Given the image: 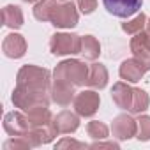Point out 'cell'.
<instances>
[{"instance_id": "6da1fadb", "label": "cell", "mask_w": 150, "mask_h": 150, "mask_svg": "<svg viewBox=\"0 0 150 150\" xmlns=\"http://www.w3.org/2000/svg\"><path fill=\"white\" fill-rule=\"evenodd\" d=\"M16 88L27 90V92L50 94V90H51L50 71L44 67L32 65V64L23 65L18 71V76H16Z\"/></svg>"}, {"instance_id": "7a4b0ae2", "label": "cell", "mask_w": 150, "mask_h": 150, "mask_svg": "<svg viewBox=\"0 0 150 150\" xmlns=\"http://www.w3.org/2000/svg\"><path fill=\"white\" fill-rule=\"evenodd\" d=\"M88 74H90V65L76 58H69V60H62L60 64H57L53 71V78L65 80L72 83L74 87H83L88 83Z\"/></svg>"}, {"instance_id": "3957f363", "label": "cell", "mask_w": 150, "mask_h": 150, "mask_svg": "<svg viewBox=\"0 0 150 150\" xmlns=\"http://www.w3.org/2000/svg\"><path fill=\"white\" fill-rule=\"evenodd\" d=\"M50 51L57 57L64 55H76L81 51V35L57 32L50 39Z\"/></svg>"}, {"instance_id": "277c9868", "label": "cell", "mask_w": 150, "mask_h": 150, "mask_svg": "<svg viewBox=\"0 0 150 150\" xmlns=\"http://www.w3.org/2000/svg\"><path fill=\"white\" fill-rule=\"evenodd\" d=\"M11 99H13V104L16 108H20L21 111H28L35 106H50L51 94L27 92V90H21V88H14Z\"/></svg>"}, {"instance_id": "5b68a950", "label": "cell", "mask_w": 150, "mask_h": 150, "mask_svg": "<svg viewBox=\"0 0 150 150\" xmlns=\"http://www.w3.org/2000/svg\"><path fill=\"white\" fill-rule=\"evenodd\" d=\"M80 14L76 6L72 4V0H67V2L58 4V7L55 9L53 16H51V25L57 28H72L78 25Z\"/></svg>"}, {"instance_id": "8992f818", "label": "cell", "mask_w": 150, "mask_h": 150, "mask_svg": "<svg viewBox=\"0 0 150 150\" xmlns=\"http://www.w3.org/2000/svg\"><path fill=\"white\" fill-rule=\"evenodd\" d=\"M101 104V97L96 90H81L80 94H76L72 101L74 111L80 117H94L99 110Z\"/></svg>"}, {"instance_id": "52a82bcc", "label": "cell", "mask_w": 150, "mask_h": 150, "mask_svg": "<svg viewBox=\"0 0 150 150\" xmlns=\"http://www.w3.org/2000/svg\"><path fill=\"white\" fill-rule=\"evenodd\" d=\"M111 132L117 139L124 141V139H131L132 136L138 134V122L127 115V113H122L118 117L113 118V124H111Z\"/></svg>"}, {"instance_id": "ba28073f", "label": "cell", "mask_w": 150, "mask_h": 150, "mask_svg": "<svg viewBox=\"0 0 150 150\" xmlns=\"http://www.w3.org/2000/svg\"><path fill=\"white\" fill-rule=\"evenodd\" d=\"M106 11L118 18H129L141 9L143 0H103Z\"/></svg>"}, {"instance_id": "9c48e42d", "label": "cell", "mask_w": 150, "mask_h": 150, "mask_svg": "<svg viewBox=\"0 0 150 150\" xmlns=\"http://www.w3.org/2000/svg\"><path fill=\"white\" fill-rule=\"evenodd\" d=\"M50 94H51V101L57 103L58 106H69L74 101V97H76L72 83H69L65 80H57V78H53Z\"/></svg>"}, {"instance_id": "30bf717a", "label": "cell", "mask_w": 150, "mask_h": 150, "mask_svg": "<svg viewBox=\"0 0 150 150\" xmlns=\"http://www.w3.org/2000/svg\"><path fill=\"white\" fill-rule=\"evenodd\" d=\"M131 51L134 55V58H138L146 71H150V35L146 34V30L136 34L131 39Z\"/></svg>"}, {"instance_id": "8fae6325", "label": "cell", "mask_w": 150, "mask_h": 150, "mask_svg": "<svg viewBox=\"0 0 150 150\" xmlns=\"http://www.w3.org/2000/svg\"><path fill=\"white\" fill-rule=\"evenodd\" d=\"M4 129L9 136H25V132L30 129L28 118L25 111H11L4 117Z\"/></svg>"}, {"instance_id": "7c38bea8", "label": "cell", "mask_w": 150, "mask_h": 150, "mask_svg": "<svg viewBox=\"0 0 150 150\" xmlns=\"http://www.w3.org/2000/svg\"><path fill=\"white\" fill-rule=\"evenodd\" d=\"M146 72L145 65L138 60V58H127L122 62L120 69H118V74H120V78L127 83H136L143 78V74Z\"/></svg>"}, {"instance_id": "4fadbf2b", "label": "cell", "mask_w": 150, "mask_h": 150, "mask_svg": "<svg viewBox=\"0 0 150 150\" xmlns=\"http://www.w3.org/2000/svg\"><path fill=\"white\" fill-rule=\"evenodd\" d=\"M2 51L9 58H21L25 55V51H27V41H25V37L21 34H16V32L6 35V39L2 42Z\"/></svg>"}, {"instance_id": "5bb4252c", "label": "cell", "mask_w": 150, "mask_h": 150, "mask_svg": "<svg viewBox=\"0 0 150 150\" xmlns=\"http://www.w3.org/2000/svg\"><path fill=\"white\" fill-rule=\"evenodd\" d=\"M53 122H55V127H57L58 134H72L80 127V115L72 113L69 110H64V111H60L53 117Z\"/></svg>"}, {"instance_id": "9a60e30c", "label": "cell", "mask_w": 150, "mask_h": 150, "mask_svg": "<svg viewBox=\"0 0 150 150\" xmlns=\"http://www.w3.org/2000/svg\"><path fill=\"white\" fill-rule=\"evenodd\" d=\"M132 87L127 85V81H118L111 88V99L120 110H131L132 106Z\"/></svg>"}, {"instance_id": "2e32d148", "label": "cell", "mask_w": 150, "mask_h": 150, "mask_svg": "<svg viewBox=\"0 0 150 150\" xmlns=\"http://www.w3.org/2000/svg\"><path fill=\"white\" fill-rule=\"evenodd\" d=\"M108 69H106V65L104 64H92L90 65V74H88V87H92V88H97V90H101V88H104L106 85H108Z\"/></svg>"}, {"instance_id": "e0dca14e", "label": "cell", "mask_w": 150, "mask_h": 150, "mask_svg": "<svg viewBox=\"0 0 150 150\" xmlns=\"http://www.w3.org/2000/svg\"><path fill=\"white\" fill-rule=\"evenodd\" d=\"M2 23L13 30L23 27V11L20 6H6L2 9Z\"/></svg>"}, {"instance_id": "ac0fdd59", "label": "cell", "mask_w": 150, "mask_h": 150, "mask_svg": "<svg viewBox=\"0 0 150 150\" xmlns=\"http://www.w3.org/2000/svg\"><path fill=\"white\" fill-rule=\"evenodd\" d=\"M57 7H58V0H39L34 6V16L39 21H51V16Z\"/></svg>"}, {"instance_id": "d6986e66", "label": "cell", "mask_w": 150, "mask_h": 150, "mask_svg": "<svg viewBox=\"0 0 150 150\" xmlns=\"http://www.w3.org/2000/svg\"><path fill=\"white\" fill-rule=\"evenodd\" d=\"M83 58L87 60H96L101 55V44L94 35H83L81 37V51Z\"/></svg>"}, {"instance_id": "ffe728a7", "label": "cell", "mask_w": 150, "mask_h": 150, "mask_svg": "<svg viewBox=\"0 0 150 150\" xmlns=\"http://www.w3.org/2000/svg\"><path fill=\"white\" fill-rule=\"evenodd\" d=\"M150 106V97L145 90L141 88H134L132 90V106L129 110V113L132 115H141L143 111H146Z\"/></svg>"}, {"instance_id": "44dd1931", "label": "cell", "mask_w": 150, "mask_h": 150, "mask_svg": "<svg viewBox=\"0 0 150 150\" xmlns=\"http://www.w3.org/2000/svg\"><path fill=\"white\" fill-rule=\"evenodd\" d=\"M146 21H148L146 16H145L143 13H139L136 18H132V20L122 23V30H124L125 34H129V35H136V34H139V32H143V30L146 28Z\"/></svg>"}, {"instance_id": "7402d4cb", "label": "cell", "mask_w": 150, "mask_h": 150, "mask_svg": "<svg viewBox=\"0 0 150 150\" xmlns=\"http://www.w3.org/2000/svg\"><path fill=\"white\" fill-rule=\"evenodd\" d=\"M87 132L92 139H106L110 136V129L104 122H99V120H92L88 122L87 125Z\"/></svg>"}, {"instance_id": "603a6c76", "label": "cell", "mask_w": 150, "mask_h": 150, "mask_svg": "<svg viewBox=\"0 0 150 150\" xmlns=\"http://www.w3.org/2000/svg\"><path fill=\"white\" fill-rule=\"evenodd\" d=\"M138 122V134L136 138L139 141H150V117L148 115H139Z\"/></svg>"}, {"instance_id": "cb8c5ba5", "label": "cell", "mask_w": 150, "mask_h": 150, "mask_svg": "<svg viewBox=\"0 0 150 150\" xmlns=\"http://www.w3.org/2000/svg\"><path fill=\"white\" fill-rule=\"evenodd\" d=\"M28 148L32 146L23 136H11V139L4 143V150H28Z\"/></svg>"}, {"instance_id": "d4e9b609", "label": "cell", "mask_w": 150, "mask_h": 150, "mask_svg": "<svg viewBox=\"0 0 150 150\" xmlns=\"http://www.w3.org/2000/svg\"><path fill=\"white\" fill-rule=\"evenodd\" d=\"M57 150H64V148H76V150H83V148H90V145L87 143H81V141H76L72 138H62L57 145H55Z\"/></svg>"}, {"instance_id": "484cf974", "label": "cell", "mask_w": 150, "mask_h": 150, "mask_svg": "<svg viewBox=\"0 0 150 150\" xmlns=\"http://www.w3.org/2000/svg\"><path fill=\"white\" fill-rule=\"evenodd\" d=\"M78 7L83 14H92L97 7V0H78Z\"/></svg>"}, {"instance_id": "4316f807", "label": "cell", "mask_w": 150, "mask_h": 150, "mask_svg": "<svg viewBox=\"0 0 150 150\" xmlns=\"http://www.w3.org/2000/svg\"><path fill=\"white\" fill-rule=\"evenodd\" d=\"M90 148H113V150H118V148H120V145H118V143H115V141H103V139H96V141L90 145Z\"/></svg>"}, {"instance_id": "83f0119b", "label": "cell", "mask_w": 150, "mask_h": 150, "mask_svg": "<svg viewBox=\"0 0 150 150\" xmlns=\"http://www.w3.org/2000/svg\"><path fill=\"white\" fill-rule=\"evenodd\" d=\"M146 34H148V35H150V20H148V21H146Z\"/></svg>"}, {"instance_id": "f1b7e54d", "label": "cell", "mask_w": 150, "mask_h": 150, "mask_svg": "<svg viewBox=\"0 0 150 150\" xmlns=\"http://www.w3.org/2000/svg\"><path fill=\"white\" fill-rule=\"evenodd\" d=\"M23 2H28V4H32V2H39V0H23Z\"/></svg>"}, {"instance_id": "f546056e", "label": "cell", "mask_w": 150, "mask_h": 150, "mask_svg": "<svg viewBox=\"0 0 150 150\" xmlns=\"http://www.w3.org/2000/svg\"><path fill=\"white\" fill-rule=\"evenodd\" d=\"M60 2H67V0H60Z\"/></svg>"}]
</instances>
